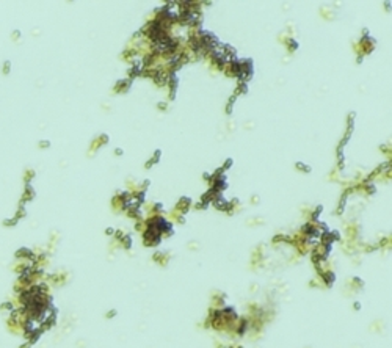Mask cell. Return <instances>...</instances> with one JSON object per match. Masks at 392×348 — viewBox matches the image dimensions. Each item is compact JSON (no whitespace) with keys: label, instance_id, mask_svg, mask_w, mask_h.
Instances as JSON below:
<instances>
[{"label":"cell","instance_id":"cell-18","mask_svg":"<svg viewBox=\"0 0 392 348\" xmlns=\"http://www.w3.org/2000/svg\"><path fill=\"white\" fill-rule=\"evenodd\" d=\"M30 346H31V343H30V342H27V343H25V345H24V346H22V345H20V348H30Z\"/></svg>","mask_w":392,"mask_h":348},{"label":"cell","instance_id":"cell-3","mask_svg":"<svg viewBox=\"0 0 392 348\" xmlns=\"http://www.w3.org/2000/svg\"><path fill=\"white\" fill-rule=\"evenodd\" d=\"M123 246H124L126 249H130V248H132V237H130V235H124V238H123Z\"/></svg>","mask_w":392,"mask_h":348},{"label":"cell","instance_id":"cell-17","mask_svg":"<svg viewBox=\"0 0 392 348\" xmlns=\"http://www.w3.org/2000/svg\"><path fill=\"white\" fill-rule=\"evenodd\" d=\"M355 309L359 311V309H361V304H359V303H355Z\"/></svg>","mask_w":392,"mask_h":348},{"label":"cell","instance_id":"cell-9","mask_svg":"<svg viewBox=\"0 0 392 348\" xmlns=\"http://www.w3.org/2000/svg\"><path fill=\"white\" fill-rule=\"evenodd\" d=\"M238 93H243V94H245V93H248V85H246L245 82H242V83H240V86H238Z\"/></svg>","mask_w":392,"mask_h":348},{"label":"cell","instance_id":"cell-11","mask_svg":"<svg viewBox=\"0 0 392 348\" xmlns=\"http://www.w3.org/2000/svg\"><path fill=\"white\" fill-rule=\"evenodd\" d=\"M287 42H289V46H290V50H295V49H298V42H297V41H293V39H289Z\"/></svg>","mask_w":392,"mask_h":348},{"label":"cell","instance_id":"cell-8","mask_svg":"<svg viewBox=\"0 0 392 348\" xmlns=\"http://www.w3.org/2000/svg\"><path fill=\"white\" fill-rule=\"evenodd\" d=\"M322 209H323V207H322V205H319V207H317V209H315V212H314V213H312V220H314V221H317V220H319V215H320V212H322Z\"/></svg>","mask_w":392,"mask_h":348},{"label":"cell","instance_id":"cell-4","mask_svg":"<svg viewBox=\"0 0 392 348\" xmlns=\"http://www.w3.org/2000/svg\"><path fill=\"white\" fill-rule=\"evenodd\" d=\"M190 202H191V199H190V198H182V199H180V202H179L177 205H179V207H184V205H185V209H187L188 205H190Z\"/></svg>","mask_w":392,"mask_h":348},{"label":"cell","instance_id":"cell-2","mask_svg":"<svg viewBox=\"0 0 392 348\" xmlns=\"http://www.w3.org/2000/svg\"><path fill=\"white\" fill-rule=\"evenodd\" d=\"M246 328H248V320H242V321H240V326L237 328V334H238V336H243L245 331H246Z\"/></svg>","mask_w":392,"mask_h":348},{"label":"cell","instance_id":"cell-12","mask_svg":"<svg viewBox=\"0 0 392 348\" xmlns=\"http://www.w3.org/2000/svg\"><path fill=\"white\" fill-rule=\"evenodd\" d=\"M375 191H376L375 185H373V183H369V185H367V193H369V194H372V193H375Z\"/></svg>","mask_w":392,"mask_h":348},{"label":"cell","instance_id":"cell-1","mask_svg":"<svg viewBox=\"0 0 392 348\" xmlns=\"http://www.w3.org/2000/svg\"><path fill=\"white\" fill-rule=\"evenodd\" d=\"M322 278L325 281V284L328 287H331L334 284V281H336V273H333V271H326V273H322Z\"/></svg>","mask_w":392,"mask_h":348},{"label":"cell","instance_id":"cell-10","mask_svg":"<svg viewBox=\"0 0 392 348\" xmlns=\"http://www.w3.org/2000/svg\"><path fill=\"white\" fill-rule=\"evenodd\" d=\"M135 198H137V201H138V204H141L144 201V191H140L138 194H135Z\"/></svg>","mask_w":392,"mask_h":348},{"label":"cell","instance_id":"cell-15","mask_svg":"<svg viewBox=\"0 0 392 348\" xmlns=\"http://www.w3.org/2000/svg\"><path fill=\"white\" fill-rule=\"evenodd\" d=\"M353 281L356 282V284H359V286H361V287L364 286V281H362V279H359V278H353Z\"/></svg>","mask_w":392,"mask_h":348},{"label":"cell","instance_id":"cell-5","mask_svg":"<svg viewBox=\"0 0 392 348\" xmlns=\"http://www.w3.org/2000/svg\"><path fill=\"white\" fill-rule=\"evenodd\" d=\"M345 202H347V196H342V201H340V204H339V210H337V213H344V209H345Z\"/></svg>","mask_w":392,"mask_h":348},{"label":"cell","instance_id":"cell-16","mask_svg":"<svg viewBox=\"0 0 392 348\" xmlns=\"http://www.w3.org/2000/svg\"><path fill=\"white\" fill-rule=\"evenodd\" d=\"M116 314H118V312H116V311H115V309H113V311H112V312H108V314H107V318H112V317H115V315H116Z\"/></svg>","mask_w":392,"mask_h":348},{"label":"cell","instance_id":"cell-7","mask_svg":"<svg viewBox=\"0 0 392 348\" xmlns=\"http://www.w3.org/2000/svg\"><path fill=\"white\" fill-rule=\"evenodd\" d=\"M297 168H298V169H301V171H304V172H309V171H311V168H309V166H306V165H304V163H301V162H298V163H297Z\"/></svg>","mask_w":392,"mask_h":348},{"label":"cell","instance_id":"cell-6","mask_svg":"<svg viewBox=\"0 0 392 348\" xmlns=\"http://www.w3.org/2000/svg\"><path fill=\"white\" fill-rule=\"evenodd\" d=\"M235 99H237V97L234 96V97H231V101L227 102V108H226V112H227V113H232V105H234Z\"/></svg>","mask_w":392,"mask_h":348},{"label":"cell","instance_id":"cell-14","mask_svg":"<svg viewBox=\"0 0 392 348\" xmlns=\"http://www.w3.org/2000/svg\"><path fill=\"white\" fill-rule=\"evenodd\" d=\"M105 234H107V235H113V234H115V229H113V227H107V229H105Z\"/></svg>","mask_w":392,"mask_h":348},{"label":"cell","instance_id":"cell-19","mask_svg":"<svg viewBox=\"0 0 392 348\" xmlns=\"http://www.w3.org/2000/svg\"><path fill=\"white\" fill-rule=\"evenodd\" d=\"M237 348H243V346H237Z\"/></svg>","mask_w":392,"mask_h":348},{"label":"cell","instance_id":"cell-13","mask_svg":"<svg viewBox=\"0 0 392 348\" xmlns=\"http://www.w3.org/2000/svg\"><path fill=\"white\" fill-rule=\"evenodd\" d=\"M232 166V158H227V162L224 163V166H223V169H227V168H231Z\"/></svg>","mask_w":392,"mask_h":348}]
</instances>
